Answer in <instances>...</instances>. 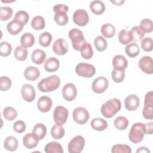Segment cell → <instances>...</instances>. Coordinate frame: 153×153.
<instances>
[{
    "instance_id": "d6986e66",
    "label": "cell",
    "mask_w": 153,
    "mask_h": 153,
    "mask_svg": "<svg viewBox=\"0 0 153 153\" xmlns=\"http://www.w3.org/2000/svg\"><path fill=\"white\" fill-rule=\"evenodd\" d=\"M40 76L39 69L34 66H30L26 68L24 71V76L29 81H35Z\"/></svg>"
},
{
    "instance_id": "74e56055",
    "label": "cell",
    "mask_w": 153,
    "mask_h": 153,
    "mask_svg": "<svg viewBox=\"0 0 153 153\" xmlns=\"http://www.w3.org/2000/svg\"><path fill=\"white\" fill-rule=\"evenodd\" d=\"M32 27L36 30H41L45 27V20L41 16H36L32 19L31 22Z\"/></svg>"
},
{
    "instance_id": "bcb514c9",
    "label": "cell",
    "mask_w": 153,
    "mask_h": 153,
    "mask_svg": "<svg viewBox=\"0 0 153 153\" xmlns=\"http://www.w3.org/2000/svg\"><path fill=\"white\" fill-rule=\"evenodd\" d=\"M111 152L112 153H131V149L130 146L127 145H122V144H117L114 145L112 147Z\"/></svg>"
},
{
    "instance_id": "60d3db41",
    "label": "cell",
    "mask_w": 153,
    "mask_h": 153,
    "mask_svg": "<svg viewBox=\"0 0 153 153\" xmlns=\"http://www.w3.org/2000/svg\"><path fill=\"white\" fill-rule=\"evenodd\" d=\"M3 116L7 120L13 121L16 118L17 112L14 108L11 106H7L5 108L3 111Z\"/></svg>"
},
{
    "instance_id": "c3c4849f",
    "label": "cell",
    "mask_w": 153,
    "mask_h": 153,
    "mask_svg": "<svg viewBox=\"0 0 153 153\" xmlns=\"http://www.w3.org/2000/svg\"><path fill=\"white\" fill-rule=\"evenodd\" d=\"M81 55L82 58L85 59H90L92 57L93 54V51L91 45L87 42L85 45L83 47V48L80 51Z\"/></svg>"
},
{
    "instance_id": "83f0119b",
    "label": "cell",
    "mask_w": 153,
    "mask_h": 153,
    "mask_svg": "<svg viewBox=\"0 0 153 153\" xmlns=\"http://www.w3.org/2000/svg\"><path fill=\"white\" fill-rule=\"evenodd\" d=\"M101 33L105 38H112L116 33L115 28L114 25L111 23H105L103 25L100 29Z\"/></svg>"
},
{
    "instance_id": "f5cc1de1",
    "label": "cell",
    "mask_w": 153,
    "mask_h": 153,
    "mask_svg": "<svg viewBox=\"0 0 153 153\" xmlns=\"http://www.w3.org/2000/svg\"><path fill=\"white\" fill-rule=\"evenodd\" d=\"M152 122L149 121L146 123L145 125V128H146V133L148 134H152L153 131V128H152Z\"/></svg>"
},
{
    "instance_id": "e0dca14e",
    "label": "cell",
    "mask_w": 153,
    "mask_h": 153,
    "mask_svg": "<svg viewBox=\"0 0 153 153\" xmlns=\"http://www.w3.org/2000/svg\"><path fill=\"white\" fill-rule=\"evenodd\" d=\"M139 98L135 94H130L127 96L124 100L125 108L130 111L136 110L139 107Z\"/></svg>"
},
{
    "instance_id": "cb8c5ba5",
    "label": "cell",
    "mask_w": 153,
    "mask_h": 153,
    "mask_svg": "<svg viewBox=\"0 0 153 153\" xmlns=\"http://www.w3.org/2000/svg\"><path fill=\"white\" fill-rule=\"evenodd\" d=\"M46 57L45 51L40 49H36L33 51L31 55V59L33 63L36 65H41Z\"/></svg>"
},
{
    "instance_id": "603a6c76",
    "label": "cell",
    "mask_w": 153,
    "mask_h": 153,
    "mask_svg": "<svg viewBox=\"0 0 153 153\" xmlns=\"http://www.w3.org/2000/svg\"><path fill=\"white\" fill-rule=\"evenodd\" d=\"M112 65L114 68L125 69L128 65V62L126 58L123 55H116L112 59Z\"/></svg>"
},
{
    "instance_id": "836d02e7",
    "label": "cell",
    "mask_w": 153,
    "mask_h": 153,
    "mask_svg": "<svg viewBox=\"0 0 153 153\" xmlns=\"http://www.w3.org/2000/svg\"><path fill=\"white\" fill-rule=\"evenodd\" d=\"M14 55L15 58L19 61L25 60L27 57V48L23 46L18 45L14 53Z\"/></svg>"
},
{
    "instance_id": "f546056e",
    "label": "cell",
    "mask_w": 153,
    "mask_h": 153,
    "mask_svg": "<svg viewBox=\"0 0 153 153\" xmlns=\"http://www.w3.org/2000/svg\"><path fill=\"white\" fill-rule=\"evenodd\" d=\"M4 146L7 150L14 151L18 147V140L16 137L12 136H8L4 140Z\"/></svg>"
},
{
    "instance_id": "ba28073f",
    "label": "cell",
    "mask_w": 153,
    "mask_h": 153,
    "mask_svg": "<svg viewBox=\"0 0 153 153\" xmlns=\"http://www.w3.org/2000/svg\"><path fill=\"white\" fill-rule=\"evenodd\" d=\"M68 115V110L65 107L57 106L53 111L54 121L56 124L62 126L66 122Z\"/></svg>"
},
{
    "instance_id": "7dc6e473",
    "label": "cell",
    "mask_w": 153,
    "mask_h": 153,
    "mask_svg": "<svg viewBox=\"0 0 153 153\" xmlns=\"http://www.w3.org/2000/svg\"><path fill=\"white\" fill-rule=\"evenodd\" d=\"M12 51V47L11 44L7 42L3 41L0 44V54L1 56H8Z\"/></svg>"
},
{
    "instance_id": "6da1fadb",
    "label": "cell",
    "mask_w": 153,
    "mask_h": 153,
    "mask_svg": "<svg viewBox=\"0 0 153 153\" xmlns=\"http://www.w3.org/2000/svg\"><path fill=\"white\" fill-rule=\"evenodd\" d=\"M121 108V101L116 98L108 100L103 103L101 107V113L102 115L107 118L113 117Z\"/></svg>"
},
{
    "instance_id": "2e32d148",
    "label": "cell",
    "mask_w": 153,
    "mask_h": 153,
    "mask_svg": "<svg viewBox=\"0 0 153 153\" xmlns=\"http://www.w3.org/2000/svg\"><path fill=\"white\" fill-rule=\"evenodd\" d=\"M21 94L23 99L27 102H32L35 98V90L33 87L29 84H24L21 89Z\"/></svg>"
},
{
    "instance_id": "f1b7e54d",
    "label": "cell",
    "mask_w": 153,
    "mask_h": 153,
    "mask_svg": "<svg viewBox=\"0 0 153 153\" xmlns=\"http://www.w3.org/2000/svg\"><path fill=\"white\" fill-rule=\"evenodd\" d=\"M23 27V26L16 22L14 20L9 22L7 26L8 33L12 35H16L19 33L22 30Z\"/></svg>"
},
{
    "instance_id": "8992f818",
    "label": "cell",
    "mask_w": 153,
    "mask_h": 153,
    "mask_svg": "<svg viewBox=\"0 0 153 153\" xmlns=\"http://www.w3.org/2000/svg\"><path fill=\"white\" fill-rule=\"evenodd\" d=\"M143 117L147 120L153 118V92H148L145 96L144 107L142 110Z\"/></svg>"
},
{
    "instance_id": "f907efd6",
    "label": "cell",
    "mask_w": 153,
    "mask_h": 153,
    "mask_svg": "<svg viewBox=\"0 0 153 153\" xmlns=\"http://www.w3.org/2000/svg\"><path fill=\"white\" fill-rule=\"evenodd\" d=\"M152 44L153 41L152 38L146 37L142 39L141 47L145 51H151L152 50Z\"/></svg>"
},
{
    "instance_id": "484cf974",
    "label": "cell",
    "mask_w": 153,
    "mask_h": 153,
    "mask_svg": "<svg viewBox=\"0 0 153 153\" xmlns=\"http://www.w3.org/2000/svg\"><path fill=\"white\" fill-rule=\"evenodd\" d=\"M46 153H63V149L62 145L57 142L53 141L48 143L44 148Z\"/></svg>"
},
{
    "instance_id": "8d00e7d4",
    "label": "cell",
    "mask_w": 153,
    "mask_h": 153,
    "mask_svg": "<svg viewBox=\"0 0 153 153\" xmlns=\"http://www.w3.org/2000/svg\"><path fill=\"white\" fill-rule=\"evenodd\" d=\"M118 41L123 45L128 44L132 41V36L130 31H127L126 29L121 30L118 35Z\"/></svg>"
},
{
    "instance_id": "ee69618b",
    "label": "cell",
    "mask_w": 153,
    "mask_h": 153,
    "mask_svg": "<svg viewBox=\"0 0 153 153\" xmlns=\"http://www.w3.org/2000/svg\"><path fill=\"white\" fill-rule=\"evenodd\" d=\"M130 32L132 36V40L134 41H140L145 36V33L140 29L139 26L133 27Z\"/></svg>"
},
{
    "instance_id": "7bdbcfd3",
    "label": "cell",
    "mask_w": 153,
    "mask_h": 153,
    "mask_svg": "<svg viewBox=\"0 0 153 153\" xmlns=\"http://www.w3.org/2000/svg\"><path fill=\"white\" fill-rule=\"evenodd\" d=\"M139 27L144 33H151L153 29V23L149 19H144L140 21Z\"/></svg>"
},
{
    "instance_id": "d4e9b609",
    "label": "cell",
    "mask_w": 153,
    "mask_h": 153,
    "mask_svg": "<svg viewBox=\"0 0 153 153\" xmlns=\"http://www.w3.org/2000/svg\"><path fill=\"white\" fill-rule=\"evenodd\" d=\"M47 128L46 126L41 123L36 124L34 126L32 133L38 140H42L46 135Z\"/></svg>"
},
{
    "instance_id": "277c9868",
    "label": "cell",
    "mask_w": 153,
    "mask_h": 153,
    "mask_svg": "<svg viewBox=\"0 0 153 153\" xmlns=\"http://www.w3.org/2000/svg\"><path fill=\"white\" fill-rule=\"evenodd\" d=\"M69 37L71 40L72 47L75 50L80 51L87 43L82 31L76 28H73L69 30Z\"/></svg>"
},
{
    "instance_id": "7c38bea8",
    "label": "cell",
    "mask_w": 153,
    "mask_h": 153,
    "mask_svg": "<svg viewBox=\"0 0 153 153\" xmlns=\"http://www.w3.org/2000/svg\"><path fill=\"white\" fill-rule=\"evenodd\" d=\"M72 19L74 22L79 26H84L89 22L88 14L87 12L83 9L76 10L74 13Z\"/></svg>"
},
{
    "instance_id": "44dd1931",
    "label": "cell",
    "mask_w": 153,
    "mask_h": 153,
    "mask_svg": "<svg viewBox=\"0 0 153 153\" xmlns=\"http://www.w3.org/2000/svg\"><path fill=\"white\" fill-rule=\"evenodd\" d=\"M60 66L59 60L53 57H49L44 63V69L48 72H53L56 71Z\"/></svg>"
},
{
    "instance_id": "681fc988",
    "label": "cell",
    "mask_w": 153,
    "mask_h": 153,
    "mask_svg": "<svg viewBox=\"0 0 153 153\" xmlns=\"http://www.w3.org/2000/svg\"><path fill=\"white\" fill-rule=\"evenodd\" d=\"M11 86L10 78L6 76H2L0 78V89L1 91H7Z\"/></svg>"
},
{
    "instance_id": "7a4b0ae2",
    "label": "cell",
    "mask_w": 153,
    "mask_h": 153,
    "mask_svg": "<svg viewBox=\"0 0 153 153\" xmlns=\"http://www.w3.org/2000/svg\"><path fill=\"white\" fill-rule=\"evenodd\" d=\"M60 79L56 75H52L41 79L38 84V88L41 92H50L57 89Z\"/></svg>"
},
{
    "instance_id": "52a82bcc",
    "label": "cell",
    "mask_w": 153,
    "mask_h": 153,
    "mask_svg": "<svg viewBox=\"0 0 153 153\" xmlns=\"http://www.w3.org/2000/svg\"><path fill=\"white\" fill-rule=\"evenodd\" d=\"M76 74L82 77L90 78L96 73L94 66L91 64L86 63H79L75 67Z\"/></svg>"
},
{
    "instance_id": "1f68e13d",
    "label": "cell",
    "mask_w": 153,
    "mask_h": 153,
    "mask_svg": "<svg viewBox=\"0 0 153 153\" xmlns=\"http://www.w3.org/2000/svg\"><path fill=\"white\" fill-rule=\"evenodd\" d=\"M125 52L128 56L131 58H134L139 54L140 48L137 44L131 42L126 47Z\"/></svg>"
},
{
    "instance_id": "11a10c76",
    "label": "cell",
    "mask_w": 153,
    "mask_h": 153,
    "mask_svg": "<svg viewBox=\"0 0 153 153\" xmlns=\"http://www.w3.org/2000/svg\"><path fill=\"white\" fill-rule=\"evenodd\" d=\"M118 2H116V1H115L114 3H115V4H117V3H118ZM121 5V3L120 2V4H118V5Z\"/></svg>"
},
{
    "instance_id": "e575fe53",
    "label": "cell",
    "mask_w": 153,
    "mask_h": 153,
    "mask_svg": "<svg viewBox=\"0 0 153 153\" xmlns=\"http://www.w3.org/2000/svg\"><path fill=\"white\" fill-rule=\"evenodd\" d=\"M114 124L117 129L124 130L126 129L128 126V120L125 117L120 116L114 120Z\"/></svg>"
},
{
    "instance_id": "7402d4cb",
    "label": "cell",
    "mask_w": 153,
    "mask_h": 153,
    "mask_svg": "<svg viewBox=\"0 0 153 153\" xmlns=\"http://www.w3.org/2000/svg\"><path fill=\"white\" fill-rule=\"evenodd\" d=\"M90 8L94 14L100 15L105 11V5L102 1L96 0L91 2L90 4Z\"/></svg>"
},
{
    "instance_id": "9a60e30c",
    "label": "cell",
    "mask_w": 153,
    "mask_h": 153,
    "mask_svg": "<svg viewBox=\"0 0 153 153\" xmlns=\"http://www.w3.org/2000/svg\"><path fill=\"white\" fill-rule=\"evenodd\" d=\"M53 52L59 56L65 55L68 50V45L65 39L63 38H59L56 39L52 47Z\"/></svg>"
},
{
    "instance_id": "f6af8a7d",
    "label": "cell",
    "mask_w": 153,
    "mask_h": 153,
    "mask_svg": "<svg viewBox=\"0 0 153 153\" xmlns=\"http://www.w3.org/2000/svg\"><path fill=\"white\" fill-rule=\"evenodd\" d=\"M0 19L2 21H6L11 17L13 10L10 7H1L0 8Z\"/></svg>"
},
{
    "instance_id": "4dcf8cb0",
    "label": "cell",
    "mask_w": 153,
    "mask_h": 153,
    "mask_svg": "<svg viewBox=\"0 0 153 153\" xmlns=\"http://www.w3.org/2000/svg\"><path fill=\"white\" fill-rule=\"evenodd\" d=\"M20 43L26 48L30 47L35 43V37L30 33H25L20 38Z\"/></svg>"
},
{
    "instance_id": "b9f144b4",
    "label": "cell",
    "mask_w": 153,
    "mask_h": 153,
    "mask_svg": "<svg viewBox=\"0 0 153 153\" xmlns=\"http://www.w3.org/2000/svg\"><path fill=\"white\" fill-rule=\"evenodd\" d=\"M52 41L51 35L48 32H45L40 34L39 36V44L44 47H48L50 45V43Z\"/></svg>"
},
{
    "instance_id": "5b68a950",
    "label": "cell",
    "mask_w": 153,
    "mask_h": 153,
    "mask_svg": "<svg viewBox=\"0 0 153 153\" xmlns=\"http://www.w3.org/2000/svg\"><path fill=\"white\" fill-rule=\"evenodd\" d=\"M53 10L55 13L54 16L55 22L59 26L66 25L69 21L66 13L69 10L68 7L64 4H57L54 6Z\"/></svg>"
},
{
    "instance_id": "9c48e42d",
    "label": "cell",
    "mask_w": 153,
    "mask_h": 153,
    "mask_svg": "<svg viewBox=\"0 0 153 153\" xmlns=\"http://www.w3.org/2000/svg\"><path fill=\"white\" fill-rule=\"evenodd\" d=\"M84 145L85 140L82 136H75L69 142L68 151L69 153H79L82 151Z\"/></svg>"
},
{
    "instance_id": "d6a6232c",
    "label": "cell",
    "mask_w": 153,
    "mask_h": 153,
    "mask_svg": "<svg viewBox=\"0 0 153 153\" xmlns=\"http://www.w3.org/2000/svg\"><path fill=\"white\" fill-rule=\"evenodd\" d=\"M65 129L62 126L56 124L51 128V135L53 139L59 140L62 139L65 135Z\"/></svg>"
},
{
    "instance_id": "8fae6325",
    "label": "cell",
    "mask_w": 153,
    "mask_h": 153,
    "mask_svg": "<svg viewBox=\"0 0 153 153\" xmlns=\"http://www.w3.org/2000/svg\"><path fill=\"white\" fill-rule=\"evenodd\" d=\"M108 81L104 76H99L92 82L91 88L92 90L97 94L103 93L108 87Z\"/></svg>"
},
{
    "instance_id": "db71d44e",
    "label": "cell",
    "mask_w": 153,
    "mask_h": 153,
    "mask_svg": "<svg viewBox=\"0 0 153 153\" xmlns=\"http://www.w3.org/2000/svg\"><path fill=\"white\" fill-rule=\"evenodd\" d=\"M136 152H137V153H138V152H148V153H149L150 151H149V150L146 147L142 146V147L139 148L136 151Z\"/></svg>"
},
{
    "instance_id": "816d5d0a",
    "label": "cell",
    "mask_w": 153,
    "mask_h": 153,
    "mask_svg": "<svg viewBox=\"0 0 153 153\" xmlns=\"http://www.w3.org/2000/svg\"><path fill=\"white\" fill-rule=\"evenodd\" d=\"M13 128L16 132L18 133H22L25 131L26 124L23 121L18 120L16 121L13 124Z\"/></svg>"
},
{
    "instance_id": "5bb4252c",
    "label": "cell",
    "mask_w": 153,
    "mask_h": 153,
    "mask_svg": "<svg viewBox=\"0 0 153 153\" xmlns=\"http://www.w3.org/2000/svg\"><path fill=\"white\" fill-rule=\"evenodd\" d=\"M139 68L146 74H152L153 73V61L152 57L145 56L142 57L139 61Z\"/></svg>"
},
{
    "instance_id": "d590c367",
    "label": "cell",
    "mask_w": 153,
    "mask_h": 153,
    "mask_svg": "<svg viewBox=\"0 0 153 153\" xmlns=\"http://www.w3.org/2000/svg\"><path fill=\"white\" fill-rule=\"evenodd\" d=\"M29 19V16L27 13L25 11L20 10L17 12L13 20H14L16 22L20 23L22 26H24L26 24H27V23L28 22Z\"/></svg>"
},
{
    "instance_id": "30bf717a",
    "label": "cell",
    "mask_w": 153,
    "mask_h": 153,
    "mask_svg": "<svg viewBox=\"0 0 153 153\" xmlns=\"http://www.w3.org/2000/svg\"><path fill=\"white\" fill-rule=\"evenodd\" d=\"M74 121L78 124H84L86 123L90 117L89 112L83 107L76 108L72 114Z\"/></svg>"
},
{
    "instance_id": "4fadbf2b",
    "label": "cell",
    "mask_w": 153,
    "mask_h": 153,
    "mask_svg": "<svg viewBox=\"0 0 153 153\" xmlns=\"http://www.w3.org/2000/svg\"><path fill=\"white\" fill-rule=\"evenodd\" d=\"M77 94L76 88L72 83L66 84L62 89V96L63 98L69 102L74 100Z\"/></svg>"
},
{
    "instance_id": "ffe728a7",
    "label": "cell",
    "mask_w": 153,
    "mask_h": 153,
    "mask_svg": "<svg viewBox=\"0 0 153 153\" xmlns=\"http://www.w3.org/2000/svg\"><path fill=\"white\" fill-rule=\"evenodd\" d=\"M39 140H38L32 133H29L26 134L23 137V144L27 149H32L35 148L38 143Z\"/></svg>"
},
{
    "instance_id": "f35d334b",
    "label": "cell",
    "mask_w": 153,
    "mask_h": 153,
    "mask_svg": "<svg viewBox=\"0 0 153 153\" xmlns=\"http://www.w3.org/2000/svg\"><path fill=\"white\" fill-rule=\"evenodd\" d=\"M111 76L114 82L117 83L121 82L124 80L125 76L124 69L114 68L111 73Z\"/></svg>"
},
{
    "instance_id": "4316f807",
    "label": "cell",
    "mask_w": 153,
    "mask_h": 153,
    "mask_svg": "<svg viewBox=\"0 0 153 153\" xmlns=\"http://www.w3.org/2000/svg\"><path fill=\"white\" fill-rule=\"evenodd\" d=\"M91 127L97 131H103L108 127L107 121L100 118H95L91 121Z\"/></svg>"
},
{
    "instance_id": "3957f363",
    "label": "cell",
    "mask_w": 153,
    "mask_h": 153,
    "mask_svg": "<svg viewBox=\"0 0 153 153\" xmlns=\"http://www.w3.org/2000/svg\"><path fill=\"white\" fill-rule=\"evenodd\" d=\"M146 133L145 125L142 123H134L131 127L128 134L129 140L134 143L140 142Z\"/></svg>"
},
{
    "instance_id": "ac0fdd59",
    "label": "cell",
    "mask_w": 153,
    "mask_h": 153,
    "mask_svg": "<svg viewBox=\"0 0 153 153\" xmlns=\"http://www.w3.org/2000/svg\"><path fill=\"white\" fill-rule=\"evenodd\" d=\"M52 106L51 99L47 96L40 97L37 102V108L42 112H47Z\"/></svg>"
},
{
    "instance_id": "ab89813d",
    "label": "cell",
    "mask_w": 153,
    "mask_h": 153,
    "mask_svg": "<svg viewBox=\"0 0 153 153\" xmlns=\"http://www.w3.org/2000/svg\"><path fill=\"white\" fill-rule=\"evenodd\" d=\"M96 49L99 51H103L107 48V41L102 36H97L94 41Z\"/></svg>"
}]
</instances>
